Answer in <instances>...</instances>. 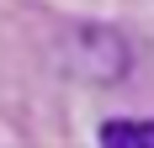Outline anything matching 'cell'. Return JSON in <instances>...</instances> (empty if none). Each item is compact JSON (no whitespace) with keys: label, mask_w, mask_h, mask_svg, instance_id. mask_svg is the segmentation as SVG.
Here are the masks:
<instances>
[{"label":"cell","mask_w":154,"mask_h":148,"mask_svg":"<svg viewBox=\"0 0 154 148\" xmlns=\"http://www.w3.org/2000/svg\"><path fill=\"white\" fill-rule=\"evenodd\" d=\"M96 143L101 148H154V117H106Z\"/></svg>","instance_id":"cell-2"},{"label":"cell","mask_w":154,"mask_h":148,"mask_svg":"<svg viewBox=\"0 0 154 148\" xmlns=\"http://www.w3.org/2000/svg\"><path fill=\"white\" fill-rule=\"evenodd\" d=\"M64 64H69V74L85 79V85H122L128 69H133V53H128V37H122V32L85 21V27L69 32Z\"/></svg>","instance_id":"cell-1"}]
</instances>
